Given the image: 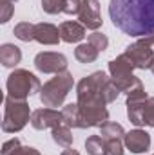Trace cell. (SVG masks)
Wrapping results in <instances>:
<instances>
[{
  "mask_svg": "<svg viewBox=\"0 0 154 155\" xmlns=\"http://www.w3.org/2000/svg\"><path fill=\"white\" fill-rule=\"evenodd\" d=\"M120 94L121 92L113 78L107 76L103 71H96L82 78L76 85V105L80 108L83 128H102L105 123H109L107 105L116 101Z\"/></svg>",
  "mask_w": 154,
  "mask_h": 155,
  "instance_id": "obj_1",
  "label": "cell"
},
{
  "mask_svg": "<svg viewBox=\"0 0 154 155\" xmlns=\"http://www.w3.org/2000/svg\"><path fill=\"white\" fill-rule=\"evenodd\" d=\"M109 16L114 27L129 36H154V0H111Z\"/></svg>",
  "mask_w": 154,
  "mask_h": 155,
  "instance_id": "obj_2",
  "label": "cell"
},
{
  "mask_svg": "<svg viewBox=\"0 0 154 155\" xmlns=\"http://www.w3.org/2000/svg\"><path fill=\"white\" fill-rule=\"evenodd\" d=\"M75 87V79L71 72H60V74H54V78H51L49 81L44 83L42 90H40V101L44 107H49V108H58L64 105L67 94L73 90Z\"/></svg>",
  "mask_w": 154,
  "mask_h": 155,
  "instance_id": "obj_3",
  "label": "cell"
},
{
  "mask_svg": "<svg viewBox=\"0 0 154 155\" xmlns=\"http://www.w3.org/2000/svg\"><path fill=\"white\" fill-rule=\"evenodd\" d=\"M132 71H134V65L125 54H120L114 60L109 61V74L113 78V81L116 83V87L120 88V92L125 94V96H129L131 92L143 87L140 78L134 76Z\"/></svg>",
  "mask_w": 154,
  "mask_h": 155,
  "instance_id": "obj_4",
  "label": "cell"
},
{
  "mask_svg": "<svg viewBox=\"0 0 154 155\" xmlns=\"http://www.w3.org/2000/svg\"><path fill=\"white\" fill-rule=\"evenodd\" d=\"M5 87H7V96L13 99H20V101H26L29 96L42 90L40 79L26 69H15L7 76Z\"/></svg>",
  "mask_w": 154,
  "mask_h": 155,
  "instance_id": "obj_5",
  "label": "cell"
},
{
  "mask_svg": "<svg viewBox=\"0 0 154 155\" xmlns=\"http://www.w3.org/2000/svg\"><path fill=\"white\" fill-rule=\"evenodd\" d=\"M31 108L27 101L5 97L4 103V121H2V130L5 134H16L26 128L27 123H31Z\"/></svg>",
  "mask_w": 154,
  "mask_h": 155,
  "instance_id": "obj_6",
  "label": "cell"
},
{
  "mask_svg": "<svg viewBox=\"0 0 154 155\" xmlns=\"http://www.w3.org/2000/svg\"><path fill=\"white\" fill-rule=\"evenodd\" d=\"M134 65V69H151L154 63V51H152V43L147 38H140L138 41L127 45L125 52H123Z\"/></svg>",
  "mask_w": 154,
  "mask_h": 155,
  "instance_id": "obj_7",
  "label": "cell"
},
{
  "mask_svg": "<svg viewBox=\"0 0 154 155\" xmlns=\"http://www.w3.org/2000/svg\"><path fill=\"white\" fill-rule=\"evenodd\" d=\"M35 67L37 71L44 74H60L67 71V58L62 52H51V51H44L35 56Z\"/></svg>",
  "mask_w": 154,
  "mask_h": 155,
  "instance_id": "obj_8",
  "label": "cell"
},
{
  "mask_svg": "<svg viewBox=\"0 0 154 155\" xmlns=\"http://www.w3.org/2000/svg\"><path fill=\"white\" fill-rule=\"evenodd\" d=\"M149 96L145 92V88H138L134 92H131L127 96V117L134 126H143V110H145V103H147Z\"/></svg>",
  "mask_w": 154,
  "mask_h": 155,
  "instance_id": "obj_9",
  "label": "cell"
},
{
  "mask_svg": "<svg viewBox=\"0 0 154 155\" xmlns=\"http://www.w3.org/2000/svg\"><path fill=\"white\" fill-rule=\"evenodd\" d=\"M60 124H64V116H62V110L58 108L44 107L31 114V126L35 130H47V128L53 130Z\"/></svg>",
  "mask_w": 154,
  "mask_h": 155,
  "instance_id": "obj_10",
  "label": "cell"
},
{
  "mask_svg": "<svg viewBox=\"0 0 154 155\" xmlns=\"http://www.w3.org/2000/svg\"><path fill=\"white\" fill-rule=\"evenodd\" d=\"M80 24L85 25V29L98 31L103 24L102 15H100V2L98 0H82V9L78 13Z\"/></svg>",
  "mask_w": 154,
  "mask_h": 155,
  "instance_id": "obj_11",
  "label": "cell"
},
{
  "mask_svg": "<svg viewBox=\"0 0 154 155\" xmlns=\"http://www.w3.org/2000/svg\"><path fill=\"white\" fill-rule=\"evenodd\" d=\"M123 144L127 150H131V153H145L151 148V135L145 130H131L125 134L123 137Z\"/></svg>",
  "mask_w": 154,
  "mask_h": 155,
  "instance_id": "obj_12",
  "label": "cell"
},
{
  "mask_svg": "<svg viewBox=\"0 0 154 155\" xmlns=\"http://www.w3.org/2000/svg\"><path fill=\"white\" fill-rule=\"evenodd\" d=\"M60 40H62L60 27L47 24V22L35 24V41H38L42 45H58Z\"/></svg>",
  "mask_w": 154,
  "mask_h": 155,
  "instance_id": "obj_13",
  "label": "cell"
},
{
  "mask_svg": "<svg viewBox=\"0 0 154 155\" xmlns=\"http://www.w3.org/2000/svg\"><path fill=\"white\" fill-rule=\"evenodd\" d=\"M60 35L65 43H78L85 38V25L76 20H67L60 24Z\"/></svg>",
  "mask_w": 154,
  "mask_h": 155,
  "instance_id": "obj_14",
  "label": "cell"
},
{
  "mask_svg": "<svg viewBox=\"0 0 154 155\" xmlns=\"http://www.w3.org/2000/svg\"><path fill=\"white\" fill-rule=\"evenodd\" d=\"M22 61V51L15 43H4L0 47V63L4 67H16Z\"/></svg>",
  "mask_w": 154,
  "mask_h": 155,
  "instance_id": "obj_15",
  "label": "cell"
},
{
  "mask_svg": "<svg viewBox=\"0 0 154 155\" xmlns=\"http://www.w3.org/2000/svg\"><path fill=\"white\" fill-rule=\"evenodd\" d=\"M62 116H64V124H67L69 128H83V121L80 116V108L76 103H69L62 108Z\"/></svg>",
  "mask_w": 154,
  "mask_h": 155,
  "instance_id": "obj_16",
  "label": "cell"
},
{
  "mask_svg": "<svg viewBox=\"0 0 154 155\" xmlns=\"http://www.w3.org/2000/svg\"><path fill=\"white\" fill-rule=\"evenodd\" d=\"M98 54H100V51L94 45H91L89 41L87 43H80L75 49V58L80 63H93V61H96Z\"/></svg>",
  "mask_w": 154,
  "mask_h": 155,
  "instance_id": "obj_17",
  "label": "cell"
},
{
  "mask_svg": "<svg viewBox=\"0 0 154 155\" xmlns=\"http://www.w3.org/2000/svg\"><path fill=\"white\" fill-rule=\"evenodd\" d=\"M51 135H53V141H54L58 146H62V148L73 146V132H71V128H69L67 124H60V126L53 128Z\"/></svg>",
  "mask_w": 154,
  "mask_h": 155,
  "instance_id": "obj_18",
  "label": "cell"
},
{
  "mask_svg": "<svg viewBox=\"0 0 154 155\" xmlns=\"http://www.w3.org/2000/svg\"><path fill=\"white\" fill-rule=\"evenodd\" d=\"M100 135L103 139H123L125 137V130L120 123H105L102 128H100Z\"/></svg>",
  "mask_w": 154,
  "mask_h": 155,
  "instance_id": "obj_19",
  "label": "cell"
},
{
  "mask_svg": "<svg viewBox=\"0 0 154 155\" xmlns=\"http://www.w3.org/2000/svg\"><path fill=\"white\" fill-rule=\"evenodd\" d=\"M13 35L20 40V41H31V40H35V24L20 22V24L15 25Z\"/></svg>",
  "mask_w": 154,
  "mask_h": 155,
  "instance_id": "obj_20",
  "label": "cell"
},
{
  "mask_svg": "<svg viewBox=\"0 0 154 155\" xmlns=\"http://www.w3.org/2000/svg\"><path fill=\"white\" fill-rule=\"evenodd\" d=\"M85 150L89 155H105V141L102 135H91L85 141Z\"/></svg>",
  "mask_w": 154,
  "mask_h": 155,
  "instance_id": "obj_21",
  "label": "cell"
},
{
  "mask_svg": "<svg viewBox=\"0 0 154 155\" xmlns=\"http://www.w3.org/2000/svg\"><path fill=\"white\" fill-rule=\"evenodd\" d=\"M87 41H89L91 45H94L100 52H102V51H105V49L109 47V38H107L103 33H100V31H94L93 35H89Z\"/></svg>",
  "mask_w": 154,
  "mask_h": 155,
  "instance_id": "obj_22",
  "label": "cell"
},
{
  "mask_svg": "<svg viewBox=\"0 0 154 155\" xmlns=\"http://www.w3.org/2000/svg\"><path fill=\"white\" fill-rule=\"evenodd\" d=\"M105 155H123V139H103Z\"/></svg>",
  "mask_w": 154,
  "mask_h": 155,
  "instance_id": "obj_23",
  "label": "cell"
},
{
  "mask_svg": "<svg viewBox=\"0 0 154 155\" xmlns=\"http://www.w3.org/2000/svg\"><path fill=\"white\" fill-rule=\"evenodd\" d=\"M15 13V4L13 0H0V22L7 24Z\"/></svg>",
  "mask_w": 154,
  "mask_h": 155,
  "instance_id": "obj_24",
  "label": "cell"
},
{
  "mask_svg": "<svg viewBox=\"0 0 154 155\" xmlns=\"http://www.w3.org/2000/svg\"><path fill=\"white\" fill-rule=\"evenodd\" d=\"M143 126L154 128V97H149L143 110Z\"/></svg>",
  "mask_w": 154,
  "mask_h": 155,
  "instance_id": "obj_25",
  "label": "cell"
},
{
  "mask_svg": "<svg viewBox=\"0 0 154 155\" xmlns=\"http://www.w3.org/2000/svg\"><path fill=\"white\" fill-rule=\"evenodd\" d=\"M80 9H82V0H64L62 13H65V15H78Z\"/></svg>",
  "mask_w": 154,
  "mask_h": 155,
  "instance_id": "obj_26",
  "label": "cell"
},
{
  "mask_svg": "<svg viewBox=\"0 0 154 155\" xmlns=\"http://www.w3.org/2000/svg\"><path fill=\"white\" fill-rule=\"evenodd\" d=\"M20 146V141L15 137V139H9V141H5L4 144H2V155H9L11 152H15L16 148Z\"/></svg>",
  "mask_w": 154,
  "mask_h": 155,
  "instance_id": "obj_27",
  "label": "cell"
},
{
  "mask_svg": "<svg viewBox=\"0 0 154 155\" xmlns=\"http://www.w3.org/2000/svg\"><path fill=\"white\" fill-rule=\"evenodd\" d=\"M9 155H42V153H40L37 148H33V146H22L20 144L15 152H11Z\"/></svg>",
  "mask_w": 154,
  "mask_h": 155,
  "instance_id": "obj_28",
  "label": "cell"
},
{
  "mask_svg": "<svg viewBox=\"0 0 154 155\" xmlns=\"http://www.w3.org/2000/svg\"><path fill=\"white\" fill-rule=\"evenodd\" d=\"M62 155H80V153H78L75 148H71V146H69V148H65V150L62 152Z\"/></svg>",
  "mask_w": 154,
  "mask_h": 155,
  "instance_id": "obj_29",
  "label": "cell"
},
{
  "mask_svg": "<svg viewBox=\"0 0 154 155\" xmlns=\"http://www.w3.org/2000/svg\"><path fill=\"white\" fill-rule=\"evenodd\" d=\"M147 40H149V41H151V43L154 45V36H152V38H147Z\"/></svg>",
  "mask_w": 154,
  "mask_h": 155,
  "instance_id": "obj_30",
  "label": "cell"
},
{
  "mask_svg": "<svg viewBox=\"0 0 154 155\" xmlns=\"http://www.w3.org/2000/svg\"><path fill=\"white\" fill-rule=\"evenodd\" d=\"M151 71H152V74H154V63H152V67H151Z\"/></svg>",
  "mask_w": 154,
  "mask_h": 155,
  "instance_id": "obj_31",
  "label": "cell"
},
{
  "mask_svg": "<svg viewBox=\"0 0 154 155\" xmlns=\"http://www.w3.org/2000/svg\"><path fill=\"white\" fill-rule=\"evenodd\" d=\"M13 2H16V0H13Z\"/></svg>",
  "mask_w": 154,
  "mask_h": 155,
  "instance_id": "obj_32",
  "label": "cell"
},
{
  "mask_svg": "<svg viewBox=\"0 0 154 155\" xmlns=\"http://www.w3.org/2000/svg\"><path fill=\"white\" fill-rule=\"evenodd\" d=\"M152 155H154V153H152Z\"/></svg>",
  "mask_w": 154,
  "mask_h": 155,
  "instance_id": "obj_33",
  "label": "cell"
}]
</instances>
